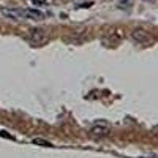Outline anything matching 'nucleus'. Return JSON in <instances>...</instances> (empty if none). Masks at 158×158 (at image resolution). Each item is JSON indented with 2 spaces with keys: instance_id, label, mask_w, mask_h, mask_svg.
Listing matches in <instances>:
<instances>
[{
  "instance_id": "obj_1",
  "label": "nucleus",
  "mask_w": 158,
  "mask_h": 158,
  "mask_svg": "<svg viewBox=\"0 0 158 158\" xmlns=\"http://www.w3.org/2000/svg\"><path fill=\"white\" fill-rule=\"evenodd\" d=\"M48 40H49V36H48V33H46L44 30H40V29L30 30V41H32L35 46H43V44H46Z\"/></svg>"
},
{
  "instance_id": "obj_2",
  "label": "nucleus",
  "mask_w": 158,
  "mask_h": 158,
  "mask_svg": "<svg viewBox=\"0 0 158 158\" xmlns=\"http://www.w3.org/2000/svg\"><path fill=\"white\" fill-rule=\"evenodd\" d=\"M90 131H92L94 135H109L111 125H109L106 120H97L94 125H92Z\"/></svg>"
},
{
  "instance_id": "obj_3",
  "label": "nucleus",
  "mask_w": 158,
  "mask_h": 158,
  "mask_svg": "<svg viewBox=\"0 0 158 158\" xmlns=\"http://www.w3.org/2000/svg\"><path fill=\"white\" fill-rule=\"evenodd\" d=\"M0 15H3L8 19L13 21H22L24 15H22V10H13V8H0Z\"/></svg>"
},
{
  "instance_id": "obj_4",
  "label": "nucleus",
  "mask_w": 158,
  "mask_h": 158,
  "mask_svg": "<svg viewBox=\"0 0 158 158\" xmlns=\"http://www.w3.org/2000/svg\"><path fill=\"white\" fill-rule=\"evenodd\" d=\"M22 15H24V19H33V21H41V19H44V13L40 11V10H36V8L22 10Z\"/></svg>"
},
{
  "instance_id": "obj_5",
  "label": "nucleus",
  "mask_w": 158,
  "mask_h": 158,
  "mask_svg": "<svg viewBox=\"0 0 158 158\" xmlns=\"http://www.w3.org/2000/svg\"><path fill=\"white\" fill-rule=\"evenodd\" d=\"M131 38H133L136 43H139V44H146V43L150 41V36L144 30H135L133 33H131Z\"/></svg>"
},
{
  "instance_id": "obj_6",
  "label": "nucleus",
  "mask_w": 158,
  "mask_h": 158,
  "mask_svg": "<svg viewBox=\"0 0 158 158\" xmlns=\"http://www.w3.org/2000/svg\"><path fill=\"white\" fill-rule=\"evenodd\" d=\"M133 5V0H118V6L120 8H130Z\"/></svg>"
},
{
  "instance_id": "obj_7",
  "label": "nucleus",
  "mask_w": 158,
  "mask_h": 158,
  "mask_svg": "<svg viewBox=\"0 0 158 158\" xmlns=\"http://www.w3.org/2000/svg\"><path fill=\"white\" fill-rule=\"evenodd\" d=\"M33 144H41L44 147H51V142L44 141V139H33Z\"/></svg>"
},
{
  "instance_id": "obj_8",
  "label": "nucleus",
  "mask_w": 158,
  "mask_h": 158,
  "mask_svg": "<svg viewBox=\"0 0 158 158\" xmlns=\"http://www.w3.org/2000/svg\"><path fill=\"white\" fill-rule=\"evenodd\" d=\"M30 2L35 5V6H43L46 3V0H30Z\"/></svg>"
},
{
  "instance_id": "obj_9",
  "label": "nucleus",
  "mask_w": 158,
  "mask_h": 158,
  "mask_svg": "<svg viewBox=\"0 0 158 158\" xmlns=\"http://www.w3.org/2000/svg\"><path fill=\"white\" fill-rule=\"evenodd\" d=\"M90 5H92V2H89V3H87V2H84V3H81L79 6H81V8H89Z\"/></svg>"
},
{
  "instance_id": "obj_10",
  "label": "nucleus",
  "mask_w": 158,
  "mask_h": 158,
  "mask_svg": "<svg viewBox=\"0 0 158 158\" xmlns=\"http://www.w3.org/2000/svg\"><path fill=\"white\" fill-rule=\"evenodd\" d=\"M144 2H147V3H152V2H155V0H144Z\"/></svg>"
}]
</instances>
